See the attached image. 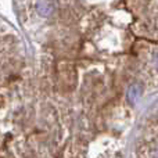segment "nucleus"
<instances>
[{"label":"nucleus","mask_w":158,"mask_h":158,"mask_svg":"<svg viewBox=\"0 0 158 158\" xmlns=\"http://www.w3.org/2000/svg\"><path fill=\"white\" fill-rule=\"evenodd\" d=\"M36 10L42 17H50L54 13V4L49 0H38L36 2Z\"/></svg>","instance_id":"f257e3e1"},{"label":"nucleus","mask_w":158,"mask_h":158,"mask_svg":"<svg viewBox=\"0 0 158 158\" xmlns=\"http://www.w3.org/2000/svg\"><path fill=\"white\" fill-rule=\"evenodd\" d=\"M140 93H142V90H140L139 85H132V86L129 87V90H128V98H129V101H131L132 104H135L137 100H139Z\"/></svg>","instance_id":"f03ea898"}]
</instances>
